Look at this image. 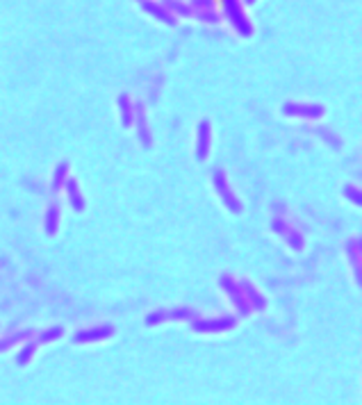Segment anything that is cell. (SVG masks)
<instances>
[{
    "label": "cell",
    "mask_w": 362,
    "mask_h": 405,
    "mask_svg": "<svg viewBox=\"0 0 362 405\" xmlns=\"http://www.w3.org/2000/svg\"><path fill=\"white\" fill-rule=\"evenodd\" d=\"M223 3H225V9H228V14H230V21L239 27V32H242V34H251V25H248V21L242 18L237 0H223Z\"/></svg>",
    "instance_id": "6da1fadb"
},
{
    "label": "cell",
    "mask_w": 362,
    "mask_h": 405,
    "mask_svg": "<svg viewBox=\"0 0 362 405\" xmlns=\"http://www.w3.org/2000/svg\"><path fill=\"white\" fill-rule=\"evenodd\" d=\"M110 335H112V328L110 326L94 328V330L78 332V335H75V341H94V339H103V337H110Z\"/></svg>",
    "instance_id": "7a4b0ae2"
},
{
    "label": "cell",
    "mask_w": 362,
    "mask_h": 405,
    "mask_svg": "<svg viewBox=\"0 0 362 405\" xmlns=\"http://www.w3.org/2000/svg\"><path fill=\"white\" fill-rule=\"evenodd\" d=\"M144 9H146L148 14H153V16H157L160 21L169 23V25H175V16H171L169 12H166L162 5H155V3H144Z\"/></svg>",
    "instance_id": "3957f363"
},
{
    "label": "cell",
    "mask_w": 362,
    "mask_h": 405,
    "mask_svg": "<svg viewBox=\"0 0 362 405\" xmlns=\"http://www.w3.org/2000/svg\"><path fill=\"white\" fill-rule=\"evenodd\" d=\"M235 326V319L228 317V319H214L210 323H196L198 330H225V328H233Z\"/></svg>",
    "instance_id": "277c9868"
},
{
    "label": "cell",
    "mask_w": 362,
    "mask_h": 405,
    "mask_svg": "<svg viewBox=\"0 0 362 405\" xmlns=\"http://www.w3.org/2000/svg\"><path fill=\"white\" fill-rule=\"evenodd\" d=\"M207 148H210V125L207 121L201 125V146H198V159H205Z\"/></svg>",
    "instance_id": "5b68a950"
},
{
    "label": "cell",
    "mask_w": 362,
    "mask_h": 405,
    "mask_svg": "<svg viewBox=\"0 0 362 405\" xmlns=\"http://www.w3.org/2000/svg\"><path fill=\"white\" fill-rule=\"evenodd\" d=\"M66 171H69V166H66V164H60V166H57V173H55V189H60L62 182L66 180Z\"/></svg>",
    "instance_id": "8992f818"
},
{
    "label": "cell",
    "mask_w": 362,
    "mask_h": 405,
    "mask_svg": "<svg viewBox=\"0 0 362 405\" xmlns=\"http://www.w3.org/2000/svg\"><path fill=\"white\" fill-rule=\"evenodd\" d=\"M69 189H71V200H73V207H75V209H82V207H84V203L78 198V189H75V182H71Z\"/></svg>",
    "instance_id": "52a82bcc"
},
{
    "label": "cell",
    "mask_w": 362,
    "mask_h": 405,
    "mask_svg": "<svg viewBox=\"0 0 362 405\" xmlns=\"http://www.w3.org/2000/svg\"><path fill=\"white\" fill-rule=\"evenodd\" d=\"M166 7H169V9H178V12L185 14V16H189V14H192V9H189V7H185V5H180V3H173V0H166Z\"/></svg>",
    "instance_id": "ba28073f"
},
{
    "label": "cell",
    "mask_w": 362,
    "mask_h": 405,
    "mask_svg": "<svg viewBox=\"0 0 362 405\" xmlns=\"http://www.w3.org/2000/svg\"><path fill=\"white\" fill-rule=\"evenodd\" d=\"M32 350H34V346H28V348H23L21 350V355H19V362L21 364H25L30 359V355H32Z\"/></svg>",
    "instance_id": "9c48e42d"
},
{
    "label": "cell",
    "mask_w": 362,
    "mask_h": 405,
    "mask_svg": "<svg viewBox=\"0 0 362 405\" xmlns=\"http://www.w3.org/2000/svg\"><path fill=\"white\" fill-rule=\"evenodd\" d=\"M55 221H57V209H51V218H48V232H55Z\"/></svg>",
    "instance_id": "30bf717a"
},
{
    "label": "cell",
    "mask_w": 362,
    "mask_h": 405,
    "mask_svg": "<svg viewBox=\"0 0 362 405\" xmlns=\"http://www.w3.org/2000/svg\"><path fill=\"white\" fill-rule=\"evenodd\" d=\"M60 335H62V330L60 328H55V330H51V332H43L41 341H53V337H60Z\"/></svg>",
    "instance_id": "8fae6325"
},
{
    "label": "cell",
    "mask_w": 362,
    "mask_h": 405,
    "mask_svg": "<svg viewBox=\"0 0 362 405\" xmlns=\"http://www.w3.org/2000/svg\"><path fill=\"white\" fill-rule=\"evenodd\" d=\"M246 3H253V0H246Z\"/></svg>",
    "instance_id": "7c38bea8"
}]
</instances>
